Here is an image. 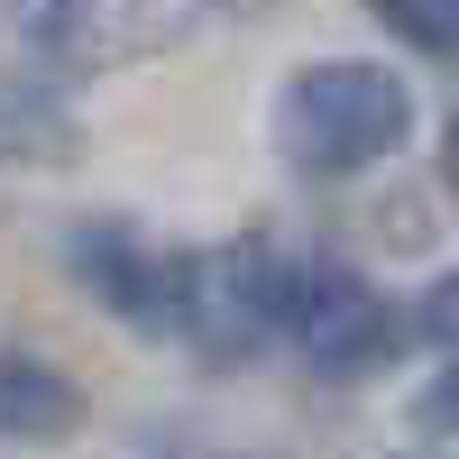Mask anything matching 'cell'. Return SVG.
I'll use <instances>...</instances> for the list:
<instances>
[{
  "label": "cell",
  "mask_w": 459,
  "mask_h": 459,
  "mask_svg": "<svg viewBox=\"0 0 459 459\" xmlns=\"http://www.w3.org/2000/svg\"><path fill=\"white\" fill-rule=\"evenodd\" d=\"M413 138V92L395 65H368V56H322L303 65L294 83L276 92V147L294 175H368L386 166L395 147Z\"/></svg>",
  "instance_id": "1"
},
{
  "label": "cell",
  "mask_w": 459,
  "mask_h": 459,
  "mask_svg": "<svg viewBox=\"0 0 459 459\" xmlns=\"http://www.w3.org/2000/svg\"><path fill=\"white\" fill-rule=\"evenodd\" d=\"M285 340L303 350V368L331 377V386H359L395 359V313L359 266H331V257H303L294 266V303H285Z\"/></svg>",
  "instance_id": "2"
},
{
  "label": "cell",
  "mask_w": 459,
  "mask_h": 459,
  "mask_svg": "<svg viewBox=\"0 0 459 459\" xmlns=\"http://www.w3.org/2000/svg\"><path fill=\"white\" fill-rule=\"evenodd\" d=\"M74 276H83V294L101 313H120L138 331H184L194 322V257L157 248L129 221H83L74 230Z\"/></svg>",
  "instance_id": "3"
},
{
  "label": "cell",
  "mask_w": 459,
  "mask_h": 459,
  "mask_svg": "<svg viewBox=\"0 0 459 459\" xmlns=\"http://www.w3.org/2000/svg\"><path fill=\"white\" fill-rule=\"evenodd\" d=\"M294 266L285 248H266V239H230L212 257H194V331L203 350L221 359H239L257 350V340H285V303H294Z\"/></svg>",
  "instance_id": "4"
},
{
  "label": "cell",
  "mask_w": 459,
  "mask_h": 459,
  "mask_svg": "<svg viewBox=\"0 0 459 459\" xmlns=\"http://www.w3.org/2000/svg\"><path fill=\"white\" fill-rule=\"evenodd\" d=\"M19 37L37 56H56V74H92V65H138L194 37L184 10H19Z\"/></svg>",
  "instance_id": "5"
},
{
  "label": "cell",
  "mask_w": 459,
  "mask_h": 459,
  "mask_svg": "<svg viewBox=\"0 0 459 459\" xmlns=\"http://www.w3.org/2000/svg\"><path fill=\"white\" fill-rule=\"evenodd\" d=\"M74 432H83V386L37 350H0V441H74Z\"/></svg>",
  "instance_id": "6"
},
{
  "label": "cell",
  "mask_w": 459,
  "mask_h": 459,
  "mask_svg": "<svg viewBox=\"0 0 459 459\" xmlns=\"http://www.w3.org/2000/svg\"><path fill=\"white\" fill-rule=\"evenodd\" d=\"M0 166H74V110L37 74L0 83Z\"/></svg>",
  "instance_id": "7"
},
{
  "label": "cell",
  "mask_w": 459,
  "mask_h": 459,
  "mask_svg": "<svg viewBox=\"0 0 459 459\" xmlns=\"http://www.w3.org/2000/svg\"><path fill=\"white\" fill-rule=\"evenodd\" d=\"M377 19H386L395 37H404V47H423V56H459V0H386V10H377Z\"/></svg>",
  "instance_id": "8"
},
{
  "label": "cell",
  "mask_w": 459,
  "mask_h": 459,
  "mask_svg": "<svg viewBox=\"0 0 459 459\" xmlns=\"http://www.w3.org/2000/svg\"><path fill=\"white\" fill-rule=\"evenodd\" d=\"M423 340L459 359V266H450V276H432V294H423Z\"/></svg>",
  "instance_id": "9"
},
{
  "label": "cell",
  "mask_w": 459,
  "mask_h": 459,
  "mask_svg": "<svg viewBox=\"0 0 459 459\" xmlns=\"http://www.w3.org/2000/svg\"><path fill=\"white\" fill-rule=\"evenodd\" d=\"M423 423H432V432H450V441H459V368H450V377H441V386H432V395H423Z\"/></svg>",
  "instance_id": "10"
},
{
  "label": "cell",
  "mask_w": 459,
  "mask_h": 459,
  "mask_svg": "<svg viewBox=\"0 0 459 459\" xmlns=\"http://www.w3.org/2000/svg\"><path fill=\"white\" fill-rule=\"evenodd\" d=\"M157 459H257V450H221V441H203V432H184V441H166Z\"/></svg>",
  "instance_id": "11"
},
{
  "label": "cell",
  "mask_w": 459,
  "mask_h": 459,
  "mask_svg": "<svg viewBox=\"0 0 459 459\" xmlns=\"http://www.w3.org/2000/svg\"><path fill=\"white\" fill-rule=\"evenodd\" d=\"M441 184L459 194V120H450V138H441Z\"/></svg>",
  "instance_id": "12"
}]
</instances>
